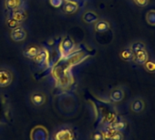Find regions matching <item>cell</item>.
I'll list each match as a JSON object with an SVG mask.
<instances>
[{
    "label": "cell",
    "mask_w": 155,
    "mask_h": 140,
    "mask_svg": "<svg viewBox=\"0 0 155 140\" xmlns=\"http://www.w3.org/2000/svg\"><path fill=\"white\" fill-rule=\"evenodd\" d=\"M148 60H149V54L145 49L135 52L132 58V61H134L138 65H143Z\"/></svg>",
    "instance_id": "8992f818"
},
{
    "label": "cell",
    "mask_w": 155,
    "mask_h": 140,
    "mask_svg": "<svg viewBox=\"0 0 155 140\" xmlns=\"http://www.w3.org/2000/svg\"><path fill=\"white\" fill-rule=\"evenodd\" d=\"M145 49V44H143L142 42H136V43H133L131 46H130V50L131 51L133 52V54L139 50H144Z\"/></svg>",
    "instance_id": "44dd1931"
},
{
    "label": "cell",
    "mask_w": 155,
    "mask_h": 140,
    "mask_svg": "<svg viewBox=\"0 0 155 140\" xmlns=\"http://www.w3.org/2000/svg\"><path fill=\"white\" fill-rule=\"evenodd\" d=\"M13 80L12 73L9 69L7 68H0V87L4 88L11 84Z\"/></svg>",
    "instance_id": "7a4b0ae2"
},
{
    "label": "cell",
    "mask_w": 155,
    "mask_h": 140,
    "mask_svg": "<svg viewBox=\"0 0 155 140\" xmlns=\"http://www.w3.org/2000/svg\"><path fill=\"white\" fill-rule=\"evenodd\" d=\"M25 0H5V7L9 11L25 9Z\"/></svg>",
    "instance_id": "277c9868"
},
{
    "label": "cell",
    "mask_w": 155,
    "mask_h": 140,
    "mask_svg": "<svg viewBox=\"0 0 155 140\" xmlns=\"http://www.w3.org/2000/svg\"><path fill=\"white\" fill-rule=\"evenodd\" d=\"M120 57L123 60H126V61H130L132 60V58H133V52L131 51L130 48H128V49H124L121 52H120Z\"/></svg>",
    "instance_id": "e0dca14e"
},
{
    "label": "cell",
    "mask_w": 155,
    "mask_h": 140,
    "mask_svg": "<svg viewBox=\"0 0 155 140\" xmlns=\"http://www.w3.org/2000/svg\"><path fill=\"white\" fill-rule=\"evenodd\" d=\"M10 38L12 39V40L16 42L23 41L27 38V32L24 28L18 26L15 29H12V31L10 33Z\"/></svg>",
    "instance_id": "3957f363"
},
{
    "label": "cell",
    "mask_w": 155,
    "mask_h": 140,
    "mask_svg": "<svg viewBox=\"0 0 155 140\" xmlns=\"http://www.w3.org/2000/svg\"><path fill=\"white\" fill-rule=\"evenodd\" d=\"M7 24H8V26L9 28H12V29H15V28H17V27L19 26V23L17 22L16 20H14L13 19H11L10 17H9V18L8 19V20H7Z\"/></svg>",
    "instance_id": "603a6c76"
},
{
    "label": "cell",
    "mask_w": 155,
    "mask_h": 140,
    "mask_svg": "<svg viewBox=\"0 0 155 140\" xmlns=\"http://www.w3.org/2000/svg\"><path fill=\"white\" fill-rule=\"evenodd\" d=\"M146 21L149 25L155 26V9H151L147 13Z\"/></svg>",
    "instance_id": "ffe728a7"
},
{
    "label": "cell",
    "mask_w": 155,
    "mask_h": 140,
    "mask_svg": "<svg viewBox=\"0 0 155 140\" xmlns=\"http://www.w3.org/2000/svg\"><path fill=\"white\" fill-rule=\"evenodd\" d=\"M65 0H49V3L52 7L54 8H59L62 7V5L64 4Z\"/></svg>",
    "instance_id": "7402d4cb"
},
{
    "label": "cell",
    "mask_w": 155,
    "mask_h": 140,
    "mask_svg": "<svg viewBox=\"0 0 155 140\" xmlns=\"http://www.w3.org/2000/svg\"><path fill=\"white\" fill-rule=\"evenodd\" d=\"M110 140H123V135L120 131H117Z\"/></svg>",
    "instance_id": "d4e9b609"
},
{
    "label": "cell",
    "mask_w": 155,
    "mask_h": 140,
    "mask_svg": "<svg viewBox=\"0 0 155 140\" xmlns=\"http://www.w3.org/2000/svg\"><path fill=\"white\" fill-rule=\"evenodd\" d=\"M110 23L107 22L106 20H98L96 22V25H95V30L99 33H103V32H106L110 29Z\"/></svg>",
    "instance_id": "7c38bea8"
},
{
    "label": "cell",
    "mask_w": 155,
    "mask_h": 140,
    "mask_svg": "<svg viewBox=\"0 0 155 140\" xmlns=\"http://www.w3.org/2000/svg\"><path fill=\"white\" fill-rule=\"evenodd\" d=\"M9 17L20 24V23H22L23 21L26 20V19H27V13H26L25 9H18V10H15V11H10Z\"/></svg>",
    "instance_id": "52a82bcc"
},
{
    "label": "cell",
    "mask_w": 155,
    "mask_h": 140,
    "mask_svg": "<svg viewBox=\"0 0 155 140\" xmlns=\"http://www.w3.org/2000/svg\"><path fill=\"white\" fill-rule=\"evenodd\" d=\"M132 1L139 7H146L149 4L150 0H132Z\"/></svg>",
    "instance_id": "cb8c5ba5"
},
{
    "label": "cell",
    "mask_w": 155,
    "mask_h": 140,
    "mask_svg": "<svg viewBox=\"0 0 155 140\" xmlns=\"http://www.w3.org/2000/svg\"><path fill=\"white\" fill-rule=\"evenodd\" d=\"M35 59V61L36 63L41 67V68H44L48 65V60H49V54L48 52L46 50H39L38 55L34 58Z\"/></svg>",
    "instance_id": "5b68a950"
},
{
    "label": "cell",
    "mask_w": 155,
    "mask_h": 140,
    "mask_svg": "<svg viewBox=\"0 0 155 140\" xmlns=\"http://www.w3.org/2000/svg\"><path fill=\"white\" fill-rule=\"evenodd\" d=\"M143 67L145 69V71H147L148 73H155V60H148L143 64Z\"/></svg>",
    "instance_id": "d6986e66"
},
{
    "label": "cell",
    "mask_w": 155,
    "mask_h": 140,
    "mask_svg": "<svg viewBox=\"0 0 155 140\" xmlns=\"http://www.w3.org/2000/svg\"><path fill=\"white\" fill-rule=\"evenodd\" d=\"M31 101H32V103L35 105L40 106V105H42L45 103L46 98H45V96L42 94H40V93H35L31 96Z\"/></svg>",
    "instance_id": "5bb4252c"
},
{
    "label": "cell",
    "mask_w": 155,
    "mask_h": 140,
    "mask_svg": "<svg viewBox=\"0 0 155 140\" xmlns=\"http://www.w3.org/2000/svg\"><path fill=\"white\" fill-rule=\"evenodd\" d=\"M57 140H71L72 135L68 129H62L56 135Z\"/></svg>",
    "instance_id": "9a60e30c"
},
{
    "label": "cell",
    "mask_w": 155,
    "mask_h": 140,
    "mask_svg": "<svg viewBox=\"0 0 155 140\" xmlns=\"http://www.w3.org/2000/svg\"><path fill=\"white\" fill-rule=\"evenodd\" d=\"M108 125L110 126V127H112V128H114V129H116V130H118V131L122 132V131H124L126 129L127 123L124 120H119V119H117L115 122H113L112 124Z\"/></svg>",
    "instance_id": "2e32d148"
},
{
    "label": "cell",
    "mask_w": 155,
    "mask_h": 140,
    "mask_svg": "<svg viewBox=\"0 0 155 140\" xmlns=\"http://www.w3.org/2000/svg\"><path fill=\"white\" fill-rule=\"evenodd\" d=\"M123 97H124V93L121 89H115L110 94V99L113 103H119L122 101Z\"/></svg>",
    "instance_id": "8fae6325"
},
{
    "label": "cell",
    "mask_w": 155,
    "mask_h": 140,
    "mask_svg": "<svg viewBox=\"0 0 155 140\" xmlns=\"http://www.w3.org/2000/svg\"><path fill=\"white\" fill-rule=\"evenodd\" d=\"M38 51H39V49L37 48L36 46H29V47H27L23 50V54L28 59H34L38 55Z\"/></svg>",
    "instance_id": "4fadbf2b"
},
{
    "label": "cell",
    "mask_w": 155,
    "mask_h": 140,
    "mask_svg": "<svg viewBox=\"0 0 155 140\" xmlns=\"http://www.w3.org/2000/svg\"><path fill=\"white\" fill-rule=\"evenodd\" d=\"M92 140H105L101 132H96L92 135Z\"/></svg>",
    "instance_id": "484cf974"
},
{
    "label": "cell",
    "mask_w": 155,
    "mask_h": 140,
    "mask_svg": "<svg viewBox=\"0 0 155 140\" xmlns=\"http://www.w3.org/2000/svg\"><path fill=\"white\" fill-rule=\"evenodd\" d=\"M130 109L134 113H140L144 109V102L140 98L134 99L130 104Z\"/></svg>",
    "instance_id": "9c48e42d"
},
{
    "label": "cell",
    "mask_w": 155,
    "mask_h": 140,
    "mask_svg": "<svg viewBox=\"0 0 155 140\" xmlns=\"http://www.w3.org/2000/svg\"><path fill=\"white\" fill-rule=\"evenodd\" d=\"M117 119H118L117 114H116L115 113H113V112H110V113H108V114L104 116L103 122H104V124H105L106 125H110V124H112L113 122H115Z\"/></svg>",
    "instance_id": "ac0fdd59"
},
{
    "label": "cell",
    "mask_w": 155,
    "mask_h": 140,
    "mask_svg": "<svg viewBox=\"0 0 155 140\" xmlns=\"http://www.w3.org/2000/svg\"><path fill=\"white\" fill-rule=\"evenodd\" d=\"M83 20L88 24H93L99 20V17L93 11H87L83 15Z\"/></svg>",
    "instance_id": "30bf717a"
},
{
    "label": "cell",
    "mask_w": 155,
    "mask_h": 140,
    "mask_svg": "<svg viewBox=\"0 0 155 140\" xmlns=\"http://www.w3.org/2000/svg\"><path fill=\"white\" fill-rule=\"evenodd\" d=\"M75 49V43L69 36L64 37L58 45V52L61 58H66L70 55Z\"/></svg>",
    "instance_id": "6da1fadb"
},
{
    "label": "cell",
    "mask_w": 155,
    "mask_h": 140,
    "mask_svg": "<svg viewBox=\"0 0 155 140\" xmlns=\"http://www.w3.org/2000/svg\"><path fill=\"white\" fill-rule=\"evenodd\" d=\"M62 7H63V11L67 14H73L79 9V6H78L76 2L68 1V0H65Z\"/></svg>",
    "instance_id": "ba28073f"
}]
</instances>
